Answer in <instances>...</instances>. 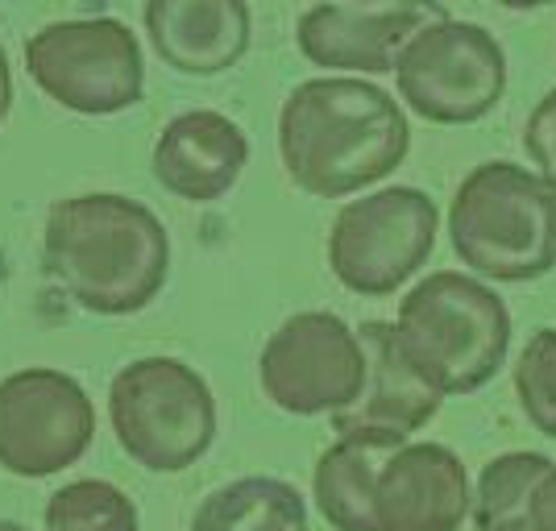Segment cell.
Listing matches in <instances>:
<instances>
[{
	"label": "cell",
	"instance_id": "obj_1",
	"mask_svg": "<svg viewBox=\"0 0 556 531\" xmlns=\"http://www.w3.org/2000/svg\"><path fill=\"white\" fill-rule=\"evenodd\" d=\"M412 150V121L387 88L357 75L303 79L278 113V154L291 184L345 200L391 179Z\"/></svg>",
	"mask_w": 556,
	"mask_h": 531
},
{
	"label": "cell",
	"instance_id": "obj_2",
	"mask_svg": "<svg viewBox=\"0 0 556 531\" xmlns=\"http://www.w3.org/2000/svg\"><path fill=\"white\" fill-rule=\"evenodd\" d=\"M42 266L92 316H134L170 270L166 225L141 200L92 191L59 200L42 232Z\"/></svg>",
	"mask_w": 556,
	"mask_h": 531
},
{
	"label": "cell",
	"instance_id": "obj_3",
	"mask_svg": "<svg viewBox=\"0 0 556 531\" xmlns=\"http://www.w3.org/2000/svg\"><path fill=\"white\" fill-rule=\"evenodd\" d=\"M448 241L469 275L535 282L556 270V187L519 162H482L453 191Z\"/></svg>",
	"mask_w": 556,
	"mask_h": 531
},
{
	"label": "cell",
	"instance_id": "obj_4",
	"mask_svg": "<svg viewBox=\"0 0 556 531\" xmlns=\"http://www.w3.org/2000/svg\"><path fill=\"white\" fill-rule=\"evenodd\" d=\"M394 337L444 399L473 394L507 366L510 312L486 278L437 270L399 300Z\"/></svg>",
	"mask_w": 556,
	"mask_h": 531
},
{
	"label": "cell",
	"instance_id": "obj_5",
	"mask_svg": "<svg viewBox=\"0 0 556 531\" xmlns=\"http://www.w3.org/2000/svg\"><path fill=\"white\" fill-rule=\"evenodd\" d=\"M121 453L150 473H184L216 440L212 387L179 357H138L109 387Z\"/></svg>",
	"mask_w": 556,
	"mask_h": 531
},
{
	"label": "cell",
	"instance_id": "obj_6",
	"mask_svg": "<svg viewBox=\"0 0 556 531\" xmlns=\"http://www.w3.org/2000/svg\"><path fill=\"white\" fill-rule=\"evenodd\" d=\"M441 208L419 187H378L349 200L328 229V270L366 300H387L432 257Z\"/></svg>",
	"mask_w": 556,
	"mask_h": 531
},
{
	"label": "cell",
	"instance_id": "obj_7",
	"mask_svg": "<svg viewBox=\"0 0 556 531\" xmlns=\"http://www.w3.org/2000/svg\"><path fill=\"white\" fill-rule=\"evenodd\" d=\"M25 67L42 92L79 116H113L146 92L138 34L116 17L50 22L25 42Z\"/></svg>",
	"mask_w": 556,
	"mask_h": 531
},
{
	"label": "cell",
	"instance_id": "obj_8",
	"mask_svg": "<svg viewBox=\"0 0 556 531\" xmlns=\"http://www.w3.org/2000/svg\"><path fill=\"white\" fill-rule=\"evenodd\" d=\"M394 88L428 125H473L507 92V54L490 29L444 17L399 54Z\"/></svg>",
	"mask_w": 556,
	"mask_h": 531
},
{
	"label": "cell",
	"instance_id": "obj_9",
	"mask_svg": "<svg viewBox=\"0 0 556 531\" xmlns=\"http://www.w3.org/2000/svg\"><path fill=\"white\" fill-rule=\"evenodd\" d=\"M257 382L287 416H341L366 387L362 337L337 312H300L262 345Z\"/></svg>",
	"mask_w": 556,
	"mask_h": 531
},
{
	"label": "cell",
	"instance_id": "obj_10",
	"mask_svg": "<svg viewBox=\"0 0 556 531\" xmlns=\"http://www.w3.org/2000/svg\"><path fill=\"white\" fill-rule=\"evenodd\" d=\"M96 407L63 370H17L0 378V469L13 478H54L88 453Z\"/></svg>",
	"mask_w": 556,
	"mask_h": 531
},
{
	"label": "cell",
	"instance_id": "obj_11",
	"mask_svg": "<svg viewBox=\"0 0 556 531\" xmlns=\"http://www.w3.org/2000/svg\"><path fill=\"white\" fill-rule=\"evenodd\" d=\"M448 17L441 0H391L382 9L312 4L295 25V47L307 63L341 75H387L407 42Z\"/></svg>",
	"mask_w": 556,
	"mask_h": 531
},
{
	"label": "cell",
	"instance_id": "obj_12",
	"mask_svg": "<svg viewBox=\"0 0 556 531\" xmlns=\"http://www.w3.org/2000/svg\"><path fill=\"white\" fill-rule=\"evenodd\" d=\"M357 337L366 349V387L353 399V407L332 416V432L412 444L419 428L437 419L444 394L407 362L394 337V324L366 320L357 328Z\"/></svg>",
	"mask_w": 556,
	"mask_h": 531
},
{
	"label": "cell",
	"instance_id": "obj_13",
	"mask_svg": "<svg viewBox=\"0 0 556 531\" xmlns=\"http://www.w3.org/2000/svg\"><path fill=\"white\" fill-rule=\"evenodd\" d=\"M378 531H462L473 515V485L465 462L437 440L394 448L374 494Z\"/></svg>",
	"mask_w": 556,
	"mask_h": 531
},
{
	"label": "cell",
	"instance_id": "obj_14",
	"mask_svg": "<svg viewBox=\"0 0 556 531\" xmlns=\"http://www.w3.org/2000/svg\"><path fill=\"white\" fill-rule=\"evenodd\" d=\"M250 166V138L225 113L191 109L166 121L154 146V179L187 204L225 200Z\"/></svg>",
	"mask_w": 556,
	"mask_h": 531
},
{
	"label": "cell",
	"instance_id": "obj_15",
	"mask_svg": "<svg viewBox=\"0 0 556 531\" xmlns=\"http://www.w3.org/2000/svg\"><path fill=\"white\" fill-rule=\"evenodd\" d=\"M146 38L179 75H225L254 42L245 0H146Z\"/></svg>",
	"mask_w": 556,
	"mask_h": 531
},
{
	"label": "cell",
	"instance_id": "obj_16",
	"mask_svg": "<svg viewBox=\"0 0 556 531\" xmlns=\"http://www.w3.org/2000/svg\"><path fill=\"white\" fill-rule=\"evenodd\" d=\"M394 448H403V444L378 437H337L320 453L316 473H312V494H316V510L328 528L378 531L374 494H378V473Z\"/></svg>",
	"mask_w": 556,
	"mask_h": 531
},
{
	"label": "cell",
	"instance_id": "obj_17",
	"mask_svg": "<svg viewBox=\"0 0 556 531\" xmlns=\"http://www.w3.org/2000/svg\"><path fill=\"white\" fill-rule=\"evenodd\" d=\"M191 531H307V503L282 478H237L212 490L191 515Z\"/></svg>",
	"mask_w": 556,
	"mask_h": 531
},
{
	"label": "cell",
	"instance_id": "obj_18",
	"mask_svg": "<svg viewBox=\"0 0 556 531\" xmlns=\"http://www.w3.org/2000/svg\"><path fill=\"white\" fill-rule=\"evenodd\" d=\"M553 457L544 453H498L494 462L482 465L478 485H473V523L478 531L494 528V523H510V519H528L532 498L540 482L553 473Z\"/></svg>",
	"mask_w": 556,
	"mask_h": 531
},
{
	"label": "cell",
	"instance_id": "obj_19",
	"mask_svg": "<svg viewBox=\"0 0 556 531\" xmlns=\"http://www.w3.org/2000/svg\"><path fill=\"white\" fill-rule=\"evenodd\" d=\"M47 531H141V519L125 490L100 478H84L50 494Z\"/></svg>",
	"mask_w": 556,
	"mask_h": 531
},
{
	"label": "cell",
	"instance_id": "obj_20",
	"mask_svg": "<svg viewBox=\"0 0 556 531\" xmlns=\"http://www.w3.org/2000/svg\"><path fill=\"white\" fill-rule=\"evenodd\" d=\"M515 399L540 437L556 440V328H535L515 362Z\"/></svg>",
	"mask_w": 556,
	"mask_h": 531
},
{
	"label": "cell",
	"instance_id": "obj_21",
	"mask_svg": "<svg viewBox=\"0 0 556 531\" xmlns=\"http://www.w3.org/2000/svg\"><path fill=\"white\" fill-rule=\"evenodd\" d=\"M523 150L532 166L556 187V88L548 96H540L532 113H528V125H523Z\"/></svg>",
	"mask_w": 556,
	"mask_h": 531
},
{
	"label": "cell",
	"instance_id": "obj_22",
	"mask_svg": "<svg viewBox=\"0 0 556 531\" xmlns=\"http://www.w3.org/2000/svg\"><path fill=\"white\" fill-rule=\"evenodd\" d=\"M528 519H532L535 531H556V465H553V473L540 482V490H535Z\"/></svg>",
	"mask_w": 556,
	"mask_h": 531
},
{
	"label": "cell",
	"instance_id": "obj_23",
	"mask_svg": "<svg viewBox=\"0 0 556 531\" xmlns=\"http://www.w3.org/2000/svg\"><path fill=\"white\" fill-rule=\"evenodd\" d=\"M9 109H13V67H9L4 47H0V125H4Z\"/></svg>",
	"mask_w": 556,
	"mask_h": 531
},
{
	"label": "cell",
	"instance_id": "obj_24",
	"mask_svg": "<svg viewBox=\"0 0 556 531\" xmlns=\"http://www.w3.org/2000/svg\"><path fill=\"white\" fill-rule=\"evenodd\" d=\"M494 4H503V9H515V13H532V9H544V4H553V0H494Z\"/></svg>",
	"mask_w": 556,
	"mask_h": 531
},
{
	"label": "cell",
	"instance_id": "obj_25",
	"mask_svg": "<svg viewBox=\"0 0 556 531\" xmlns=\"http://www.w3.org/2000/svg\"><path fill=\"white\" fill-rule=\"evenodd\" d=\"M482 531H535L532 519H510V523H494V528H482Z\"/></svg>",
	"mask_w": 556,
	"mask_h": 531
},
{
	"label": "cell",
	"instance_id": "obj_26",
	"mask_svg": "<svg viewBox=\"0 0 556 531\" xmlns=\"http://www.w3.org/2000/svg\"><path fill=\"white\" fill-rule=\"evenodd\" d=\"M0 531H25L22 523H9V519H0Z\"/></svg>",
	"mask_w": 556,
	"mask_h": 531
},
{
	"label": "cell",
	"instance_id": "obj_27",
	"mask_svg": "<svg viewBox=\"0 0 556 531\" xmlns=\"http://www.w3.org/2000/svg\"><path fill=\"white\" fill-rule=\"evenodd\" d=\"M353 4H378V0H353Z\"/></svg>",
	"mask_w": 556,
	"mask_h": 531
}]
</instances>
